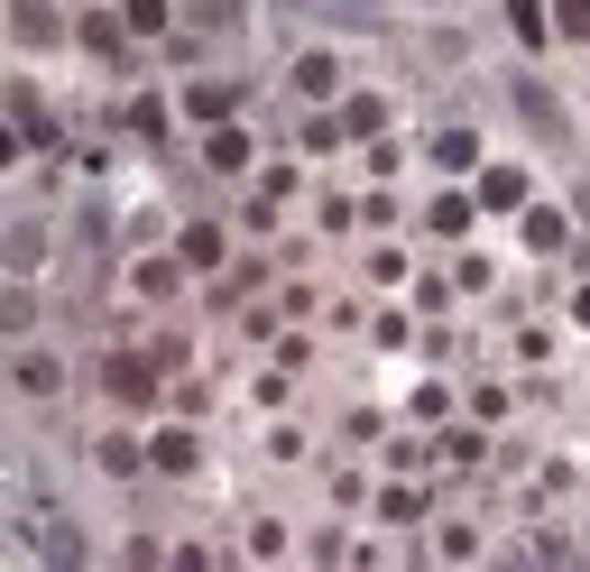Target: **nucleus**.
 Listing matches in <instances>:
<instances>
[{
  "label": "nucleus",
  "mask_w": 590,
  "mask_h": 572,
  "mask_svg": "<svg viewBox=\"0 0 590 572\" xmlns=\"http://www.w3.org/2000/svg\"><path fill=\"white\" fill-rule=\"evenodd\" d=\"M65 370H56V360H46V351H29V360H19V388H37V398H46V388H56Z\"/></svg>",
  "instance_id": "f257e3e1"
},
{
  "label": "nucleus",
  "mask_w": 590,
  "mask_h": 572,
  "mask_svg": "<svg viewBox=\"0 0 590 572\" xmlns=\"http://www.w3.org/2000/svg\"><path fill=\"white\" fill-rule=\"evenodd\" d=\"M433 158H443V167H471L480 148H471V129H443V139H433Z\"/></svg>",
  "instance_id": "f03ea898"
},
{
  "label": "nucleus",
  "mask_w": 590,
  "mask_h": 572,
  "mask_svg": "<svg viewBox=\"0 0 590 572\" xmlns=\"http://www.w3.org/2000/svg\"><path fill=\"white\" fill-rule=\"evenodd\" d=\"M480 194H490V203H517V194H526V176H507V167H490V176H480Z\"/></svg>",
  "instance_id": "7ed1b4c3"
},
{
  "label": "nucleus",
  "mask_w": 590,
  "mask_h": 572,
  "mask_svg": "<svg viewBox=\"0 0 590 572\" xmlns=\"http://www.w3.org/2000/svg\"><path fill=\"white\" fill-rule=\"evenodd\" d=\"M296 93H332V56H304L296 65Z\"/></svg>",
  "instance_id": "20e7f679"
},
{
  "label": "nucleus",
  "mask_w": 590,
  "mask_h": 572,
  "mask_svg": "<svg viewBox=\"0 0 590 572\" xmlns=\"http://www.w3.org/2000/svg\"><path fill=\"white\" fill-rule=\"evenodd\" d=\"M562 29H572V38H590V0H562Z\"/></svg>",
  "instance_id": "39448f33"
}]
</instances>
